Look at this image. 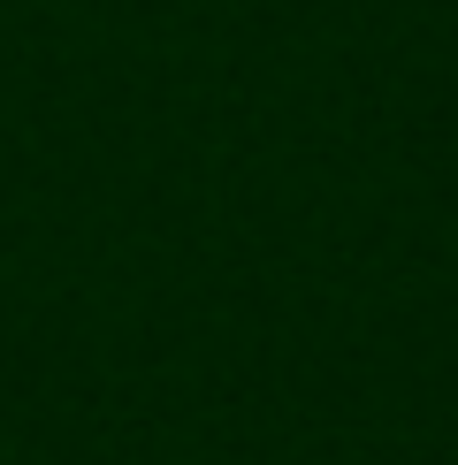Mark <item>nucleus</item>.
Listing matches in <instances>:
<instances>
[]
</instances>
